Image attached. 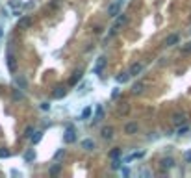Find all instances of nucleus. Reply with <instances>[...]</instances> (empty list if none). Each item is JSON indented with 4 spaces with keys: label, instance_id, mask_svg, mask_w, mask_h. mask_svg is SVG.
Here are the masks:
<instances>
[{
    "label": "nucleus",
    "instance_id": "obj_12",
    "mask_svg": "<svg viewBox=\"0 0 191 178\" xmlns=\"http://www.w3.org/2000/svg\"><path fill=\"white\" fill-rule=\"evenodd\" d=\"M82 74H84V72H82V69H78V71L74 72V76L71 78V84H76L78 80H82Z\"/></svg>",
    "mask_w": 191,
    "mask_h": 178
},
{
    "label": "nucleus",
    "instance_id": "obj_21",
    "mask_svg": "<svg viewBox=\"0 0 191 178\" xmlns=\"http://www.w3.org/2000/svg\"><path fill=\"white\" fill-rule=\"evenodd\" d=\"M89 115H91V108H85V110H84V113H82V119H87Z\"/></svg>",
    "mask_w": 191,
    "mask_h": 178
},
{
    "label": "nucleus",
    "instance_id": "obj_13",
    "mask_svg": "<svg viewBox=\"0 0 191 178\" xmlns=\"http://www.w3.org/2000/svg\"><path fill=\"white\" fill-rule=\"evenodd\" d=\"M173 121H175L176 124H180V123H186V113H176Z\"/></svg>",
    "mask_w": 191,
    "mask_h": 178
},
{
    "label": "nucleus",
    "instance_id": "obj_15",
    "mask_svg": "<svg viewBox=\"0 0 191 178\" xmlns=\"http://www.w3.org/2000/svg\"><path fill=\"white\" fill-rule=\"evenodd\" d=\"M17 85H19L20 89H26V80H24V76H17Z\"/></svg>",
    "mask_w": 191,
    "mask_h": 178
},
{
    "label": "nucleus",
    "instance_id": "obj_26",
    "mask_svg": "<svg viewBox=\"0 0 191 178\" xmlns=\"http://www.w3.org/2000/svg\"><path fill=\"white\" fill-rule=\"evenodd\" d=\"M186 162L191 163V152H186Z\"/></svg>",
    "mask_w": 191,
    "mask_h": 178
},
{
    "label": "nucleus",
    "instance_id": "obj_18",
    "mask_svg": "<svg viewBox=\"0 0 191 178\" xmlns=\"http://www.w3.org/2000/svg\"><path fill=\"white\" fill-rule=\"evenodd\" d=\"M24 158H26V162H30V160H33V158H35V152H33V150H28Z\"/></svg>",
    "mask_w": 191,
    "mask_h": 178
},
{
    "label": "nucleus",
    "instance_id": "obj_14",
    "mask_svg": "<svg viewBox=\"0 0 191 178\" xmlns=\"http://www.w3.org/2000/svg\"><path fill=\"white\" fill-rule=\"evenodd\" d=\"M102 137L111 139V137H113V128H104V130H102Z\"/></svg>",
    "mask_w": 191,
    "mask_h": 178
},
{
    "label": "nucleus",
    "instance_id": "obj_25",
    "mask_svg": "<svg viewBox=\"0 0 191 178\" xmlns=\"http://www.w3.org/2000/svg\"><path fill=\"white\" fill-rule=\"evenodd\" d=\"M9 156V150H0V158H7Z\"/></svg>",
    "mask_w": 191,
    "mask_h": 178
},
{
    "label": "nucleus",
    "instance_id": "obj_24",
    "mask_svg": "<svg viewBox=\"0 0 191 178\" xmlns=\"http://www.w3.org/2000/svg\"><path fill=\"white\" fill-rule=\"evenodd\" d=\"M41 110H45V111L50 110V104H48V102H41Z\"/></svg>",
    "mask_w": 191,
    "mask_h": 178
},
{
    "label": "nucleus",
    "instance_id": "obj_20",
    "mask_svg": "<svg viewBox=\"0 0 191 178\" xmlns=\"http://www.w3.org/2000/svg\"><path fill=\"white\" fill-rule=\"evenodd\" d=\"M110 156L115 160V158H119V156H121V150H119V149H115V150H111V152H110Z\"/></svg>",
    "mask_w": 191,
    "mask_h": 178
},
{
    "label": "nucleus",
    "instance_id": "obj_23",
    "mask_svg": "<svg viewBox=\"0 0 191 178\" xmlns=\"http://www.w3.org/2000/svg\"><path fill=\"white\" fill-rule=\"evenodd\" d=\"M186 132H189V126H182V128L178 130V136H184Z\"/></svg>",
    "mask_w": 191,
    "mask_h": 178
},
{
    "label": "nucleus",
    "instance_id": "obj_9",
    "mask_svg": "<svg viewBox=\"0 0 191 178\" xmlns=\"http://www.w3.org/2000/svg\"><path fill=\"white\" fill-rule=\"evenodd\" d=\"M65 93H67L65 87H56V89L52 91V97H54V98H61V97H65Z\"/></svg>",
    "mask_w": 191,
    "mask_h": 178
},
{
    "label": "nucleus",
    "instance_id": "obj_4",
    "mask_svg": "<svg viewBox=\"0 0 191 178\" xmlns=\"http://www.w3.org/2000/svg\"><path fill=\"white\" fill-rule=\"evenodd\" d=\"M137 130H139V126H137L136 123H128V124L124 126V132H126L128 136H134V134H137Z\"/></svg>",
    "mask_w": 191,
    "mask_h": 178
},
{
    "label": "nucleus",
    "instance_id": "obj_2",
    "mask_svg": "<svg viewBox=\"0 0 191 178\" xmlns=\"http://www.w3.org/2000/svg\"><path fill=\"white\" fill-rule=\"evenodd\" d=\"M104 67H106V58H98L97 59V63H95V67H93V72L95 74H102V71H104Z\"/></svg>",
    "mask_w": 191,
    "mask_h": 178
},
{
    "label": "nucleus",
    "instance_id": "obj_7",
    "mask_svg": "<svg viewBox=\"0 0 191 178\" xmlns=\"http://www.w3.org/2000/svg\"><path fill=\"white\" fill-rule=\"evenodd\" d=\"M160 165H162L163 169H173V167H175V160H173V158H163V160L160 162Z\"/></svg>",
    "mask_w": 191,
    "mask_h": 178
},
{
    "label": "nucleus",
    "instance_id": "obj_5",
    "mask_svg": "<svg viewBox=\"0 0 191 178\" xmlns=\"http://www.w3.org/2000/svg\"><path fill=\"white\" fill-rule=\"evenodd\" d=\"M82 149H84V150H95V149H97V143H95L93 139H84V141H82Z\"/></svg>",
    "mask_w": 191,
    "mask_h": 178
},
{
    "label": "nucleus",
    "instance_id": "obj_6",
    "mask_svg": "<svg viewBox=\"0 0 191 178\" xmlns=\"http://www.w3.org/2000/svg\"><path fill=\"white\" fill-rule=\"evenodd\" d=\"M63 141H65V143H74V141H76V136H74V132L71 130V126H69L67 134L63 136Z\"/></svg>",
    "mask_w": 191,
    "mask_h": 178
},
{
    "label": "nucleus",
    "instance_id": "obj_8",
    "mask_svg": "<svg viewBox=\"0 0 191 178\" xmlns=\"http://www.w3.org/2000/svg\"><path fill=\"white\" fill-rule=\"evenodd\" d=\"M141 71H143V63H134V65L130 67V74H132V76H137Z\"/></svg>",
    "mask_w": 191,
    "mask_h": 178
},
{
    "label": "nucleus",
    "instance_id": "obj_3",
    "mask_svg": "<svg viewBox=\"0 0 191 178\" xmlns=\"http://www.w3.org/2000/svg\"><path fill=\"white\" fill-rule=\"evenodd\" d=\"M178 41H180V35L178 33H171L165 39V46H175V45H178Z\"/></svg>",
    "mask_w": 191,
    "mask_h": 178
},
{
    "label": "nucleus",
    "instance_id": "obj_19",
    "mask_svg": "<svg viewBox=\"0 0 191 178\" xmlns=\"http://www.w3.org/2000/svg\"><path fill=\"white\" fill-rule=\"evenodd\" d=\"M41 137H43V132H37L35 136H32V141H33V143H37V141H39Z\"/></svg>",
    "mask_w": 191,
    "mask_h": 178
},
{
    "label": "nucleus",
    "instance_id": "obj_16",
    "mask_svg": "<svg viewBox=\"0 0 191 178\" xmlns=\"http://www.w3.org/2000/svg\"><path fill=\"white\" fill-rule=\"evenodd\" d=\"M132 91L137 95V93H143V84H136L134 87H132Z\"/></svg>",
    "mask_w": 191,
    "mask_h": 178
},
{
    "label": "nucleus",
    "instance_id": "obj_27",
    "mask_svg": "<svg viewBox=\"0 0 191 178\" xmlns=\"http://www.w3.org/2000/svg\"><path fill=\"white\" fill-rule=\"evenodd\" d=\"M2 35H4V32H2V26H0V37H2Z\"/></svg>",
    "mask_w": 191,
    "mask_h": 178
},
{
    "label": "nucleus",
    "instance_id": "obj_11",
    "mask_svg": "<svg viewBox=\"0 0 191 178\" xmlns=\"http://www.w3.org/2000/svg\"><path fill=\"white\" fill-rule=\"evenodd\" d=\"M28 26H30V17L19 19V28H28Z\"/></svg>",
    "mask_w": 191,
    "mask_h": 178
},
{
    "label": "nucleus",
    "instance_id": "obj_22",
    "mask_svg": "<svg viewBox=\"0 0 191 178\" xmlns=\"http://www.w3.org/2000/svg\"><path fill=\"white\" fill-rule=\"evenodd\" d=\"M32 132H33V128H32V126H28V128L24 130V137H32Z\"/></svg>",
    "mask_w": 191,
    "mask_h": 178
},
{
    "label": "nucleus",
    "instance_id": "obj_1",
    "mask_svg": "<svg viewBox=\"0 0 191 178\" xmlns=\"http://www.w3.org/2000/svg\"><path fill=\"white\" fill-rule=\"evenodd\" d=\"M124 6V0H111L108 6V17H117Z\"/></svg>",
    "mask_w": 191,
    "mask_h": 178
},
{
    "label": "nucleus",
    "instance_id": "obj_17",
    "mask_svg": "<svg viewBox=\"0 0 191 178\" xmlns=\"http://www.w3.org/2000/svg\"><path fill=\"white\" fill-rule=\"evenodd\" d=\"M102 115H104V111H102V108L98 106V108H97V117H95V123H98V121L102 119Z\"/></svg>",
    "mask_w": 191,
    "mask_h": 178
},
{
    "label": "nucleus",
    "instance_id": "obj_10",
    "mask_svg": "<svg viewBox=\"0 0 191 178\" xmlns=\"http://www.w3.org/2000/svg\"><path fill=\"white\" fill-rule=\"evenodd\" d=\"M130 76H132V74H130V71H128V72H121V74L117 76V82H119V84H126Z\"/></svg>",
    "mask_w": 191,
    "mask_h": 178
}]
</instances>
